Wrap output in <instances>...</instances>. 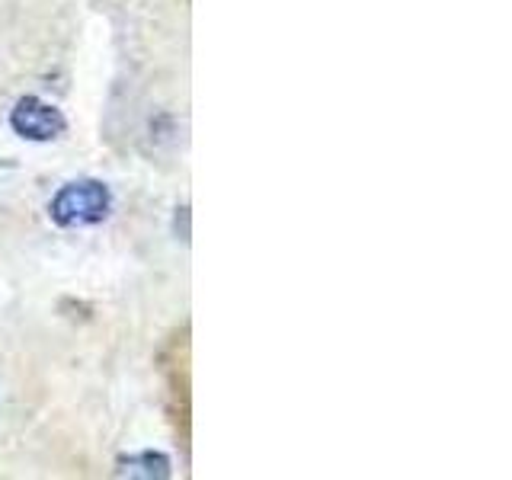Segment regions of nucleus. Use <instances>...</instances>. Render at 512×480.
<instances>
[{"mask_svg":"<svg viewBox=\"0 0 512 480\" xmlns=\"http://www.w3.org/2000/svg\"><path fill=\"white\" fill-rule=\"evenodd\" d=\"M52 218L61 228H77V224H96L109 212V189L96 180L68 183L48 205Z\"/></svg>","mask_w":512,"mask_h":480,"instance_id":"nucleus-1","label":"nucleus"},{"mask_svg":"<svg viewBox=\"0 0 512 480\" xmlns=\"http://www.w3.org/2000/svg\"><path fill=\"white\" fill-rule=\"evenodd\" d=\"M10 125L16 135H23L29 141H52L68 128L61 112L55 106L36 100V96H26V100L16 103V109L10 112Z\"/></svg>","mask_w":512,"mask_h":480,"instance_id":"nucleus-2","label":"nucleus"}]
</instances>
